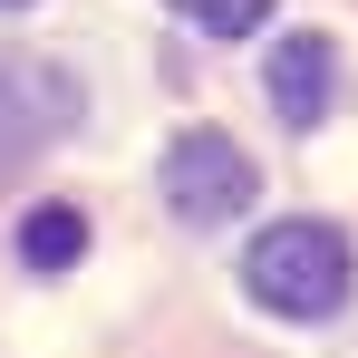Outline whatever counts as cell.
I'll list each match as a JSON object with an SVG mask.
<instances>
[{"mask_svg": "<svg viewBox=\"0 0 358 358\" xmlns=\"http://www.w3.org/2000/svg\"><path fill=\"white\" fill-rule=\"evenodd\" d=\"M252 194H262V175H252V155H242L223 126H184L175 145H165V203H175V223H233V213H252Z\"/></svg>", "mask_w": 358, "mask_h": 358, "instance_id": "2", "label": "cell"}, {"mask_svg": "<svg viewBox=\"0 0 358 358\" xmlns=\"http://www.w3.org/2000/svg\"><path fill=\"white\" fill-rule=\"evenodd\" d=\"M0 10H20V0H0Z\"/></svg>", "mask_w": 358, "mask_h": 358, "instance_id": "7", "label": "cell"}, {"mask_svg": "<svg viewBox=\"0 0 358 358\" xmlns=\"http://www.w3.org/2000/svg\"><path fill=\"white\" fill-rule=\"evenodd\" d=\"M349 271H358L349 233H329V223H271L242 252V291L262 310H281V320H329L349 300Z\"/></svg>", "mask_w": 358, "mask_h": 358, "instance_id": "1", "label": "cell"}, {"mask_svg": "<svg viewBox=\"0 0 358 358\" xmlns=\"http://www.w3.org/2000/svg\"><path fill=\"white\" fill-rule=\"evenodd\" d=\"M262 87H271V117L310 136V126L329 117V87H339V49H329V29H291V39L271 49V68H262Z\"/></svg>", "mask_w": 358, "mask_h": 358, "instance_id": "4", "label": "cell"}, {"mask_svg": "<svg viewBox=\"0 0 358 358\" xmlns=\"http://www.w3.org/2000/svg\"><path fill=\"white\" fill-rule=\"evenodd\" d=\"M78 252H87V213L78 203H29L20 213V262L29 271H68Z\"/></svg>", "mask_w": 358, "mask_h": 358, "instance_id": "5", "label": "cell"}, {"mask_svg": "<svg viewBox=\"0 0 358 358\" xmlns=\"http://www.w3.org/2000/svg\"><path fill=\"white\" fill-rule=\"evenodd\" d=\"M175 20H194L203 39H252L271 20V0H175Z\"/></svg>", "mask_w": 358, "mask_h": 358, "instance_id": "6", "label": "cell"}, {"mask_svg": "<svg viewBox=\"0 0 358 358\" xmlns=\"http://www.w3.org/2000/svg\"><path fill=\"white\" fill-rule=\"evenodd\" d=\"M68 126H78V78L49 68V59H10L0 49V165L59 145Z\"/></svg>", "mask_w": 358, "mask_h": 358, "instance_id": "3", "label": "cell"}]
</instances>
